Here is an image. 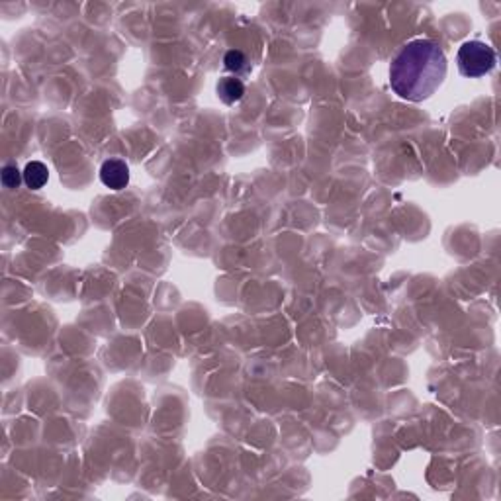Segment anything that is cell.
Returning <instances> with one entry per match:
<instances>
[{
    "label": "cell",
    "mask_w": 501,
    "mask_h": 501,
    "mask_svg": "<svg viewBox=\"0 0 501 501\" xmlns=\"http://www.w3.org/2000/svg\"><path fill=\"white\" fill-rule=\"evenodd\" d=\"M445 77V51L427 38L407 41L390 67V84L407 102H423L433 97Z\"/></svg>",
    "instance_id": "obj_1"
},
{
    "label": "cell",
    "mask_w": 501,
    "mask_h": 501,
    "mask_svg": "<svg viewBox=\"0 0 501 501\" xmlns=\"http://www.w3.org/2000/svg\"><path fill=\"white\" fill-rule=\"evenodd\" d=\"M497 63V57L488 43L480 40L464 41L456 53V65L462 77L468 79H480L492 71Z\"/></svg>",
    "instance_id": "obj_2"
},
{
    "label": "cell",
    "mask_w": 501,
    "mask_h": 501,
    "mask_svg": "<svg viewBox=\"0 0 501 501\" xmlns=\"http://www.w3.org/2000/svg\"><path fill=\"white\" fill-rule=\"evenodd\" d=\"M100 180L110 190H123L130 185V167L121 159H108L100 167Z\"/></svg>",
    "instance_id": "obj_3"
},
{
    "label": "cell",
    "mask_w": 501,
    "mask_h": 501,
    "mask_svg": "<svg viewBox=\"0 0 501 501\" xmlns=\"http://www.w3.org/2000/svg\"><path fill=\"white\" fill-rule=\"evenodd\" d=\"M218 97L226 104H235L245 97V84L237 77H224L218 82Z\"/></svg>",
    "instance_id": "obj_4"
},
{
    "label": "cell",
    "mask_w": 501,
    "mask_h": 501,
    "mask_svg": "<svg viewBox=\"0 0 501 501\" xmlns=\"http://www.w3.org/2000/svg\"><path fill=\"white\" fill-rule=\"evenodd\" d=\"M48 178H49V170L41 161H32L26 165L24 182L28 188H32V190H40V188H43V186L48 185Z\"/></svg>",
    "instance_id": "obj_5"
},
{
    "label": "cell",
    "mask_w": 501,
    "mask_h": 501,
    "mask_svg": "<svg viewBox=\"0 0 501 501\" xmlns=\"http://www.w3.org/2000/svg\"><path fill=\"white\" fill-rule=\"evenodd\" d=\"M224 63H226V69L227 71H231V73H243V71H247V57H245V53L243 51H239V49H231V51H227L226 57H224Z\"/></svg>",
    "instance_id": "obj_6"
},
{
    "label": "cell",
    "mask_w": 501,
    "mask_h": 501,
    "mask_svg": "<svg viewBox=\"0 0 501 501\" xmlns=\"http://www.w3.org/2000/svg\"><path fill=\"white\" fill-rule=\"evenodd\" d=\"M0 178H2V185H4V188L14 190V188H18V186H20V182L24 180V172H20L16 165H6V167L2 169V175H0Z\"/></svg>",
    "instance_id": "obj_7"
}]
</instances>
